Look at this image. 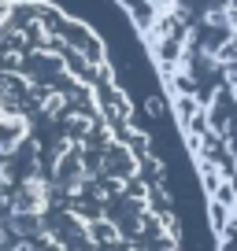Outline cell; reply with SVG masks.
Here are the masks:
<instances>
[{
	"label": "cell",
	"mask_w": 237,
	"mask_h": 251,
	"mask_svg": "<svg viewBox=\"0 0 237 251\" xmlns=\"http://www.w3.org/2000/svg\"><path fill=\"white\" fill-rule=\"evenodd\" d=\"M48 203H52V185H48L45 177H37V174H30V177L19 181L8 211L23 214V218H41V214L48 211Z\"/></svg>",
	"instance_id": "1"
},
{
	"label": "cell",
	"mask_w": 237,
	"mask_h": 251,
	"mask_svg": "<svg viewBox=\"0 0 237 251\" xmlns=\"http://www.w3.org/2000/svg\"><path fill=\"white\" fill-rule=\"evenodd\" d=\"M63 107H67V96H63V93H48V96H41V111H45V118H56Z\"/></svg>",
	"instance_id": "2"
},
{
	"label": "cell",
	"mask_w": 237,
	"mask_h": 251,
	"mask_svg": "<svg viewBox=\"0 0 237 251\" xmlns=\"http://www.w3.org/2000/svg\"><path fill=\"white\" fill-rule=\"evenodd\" d=\"M8 185H15V174H11V166L0 159V188H8Z\"/></svg>",
	"instance_id": "3"
},
{
	"label": "cell",
	"mask_w": 237,
	"mask_h": 251,
	"mask_svg": "<svg viewBox=\"0 0 237 251\" xmlns=\"http://www.w3.org/2000/svg\"><path fill=\"white\" fill-rule=\"evenodd\" d=\"M0 248H8V229H4V222H0Z\"/></svg>",
	"instance_id": "4"
},
{
	"label": "cell",
	"mask_w": 237,
	"mask_h": 251,
	"mask_svg": "<svg viewBox=\"0 0 237 251\" xmlns=\"http://www.w3.org/2000/svg\"><path fill=\"white\" fill-rule=\"evenodd\" d=\"M226 4H234V8H237V0H226Z\"/></svg>",
	"instance_id": "5"
}]
</instances>
